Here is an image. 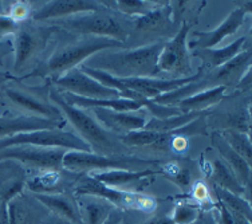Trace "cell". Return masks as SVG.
<instances>
[{"label": "cell", "instance_id": "cell-1", "mask_svg": "<svg viewBox=\"0 0 252 224\" xmlns=\"http://www.w3.org/2000/svg\"><path fill=\"white\" fill-rule=\"evenodd\" d=\"M164 43V40H157L136 49L105 50L94 54L81 66L99 70L121 79L155 77L157 61Z\"/></svg>", "mask_w": 252, "mask_h": 224}, {"label": "cell", "instance_id": "cell-2", "mask_svg": "<svg viewBox=\"0 0 252 224\" xmlns=\"http://www.w3.org/2000/svg\"><path fill=\"white\" fill-rule=\"evenodd\" d=\"M49 98L62 112L64 120L73 125L78 133L77 136L90 146L93 153L103 156H129L130 149L126 148L118 137L107 132L95 118L83 109L64 102L57 89H50Z\"/></svg>", "mask_w": 252, "mask_h": 224}, {"label": "cell", "instance_id": "cell-3", "mask_svg": "<svg viewBox=\"0 0 252 224\" xmlns=\"http://www.w3.org/2000/svg\"><path fill=\"white\" fill-rule=\"evenodd\" d=\"M124 47H125L124 43L109 38L81 36L58 46L50 55L47 62L40 67L35 68L32 73L27 75V78L29 77L59 78L63 74L68 73L70 70L79 67V64H82L94 54L101 53L105 50H120Z\"/></svg>", "mask_w": 252, "mask_h": 224}, {"label": "cell", "instance_id": "cell-4", "mask_svg": "<svg viewBox=\"0 0 252 224\" xmlns=\"http://www.w3.org/2000/svg\"><path fill=\"white\" fill-rule=\"evenodd\" d=\"M55 29H64L81 36L109 38L125 44L131 36L134 19H129L120 14H113L105 7L99 11L79 14L64 19L53 20Z\"/></svg>", "mask_w": 252, "mask_h": 224}, {"label": "cell", "instance_id": "cell-5", "mask_svg": "<svg viewBox=\"0 0 252 224\" xmlns=\"http://www.w3.org/2000/svg\"><path fill=\"white\" fill-rule=\"evenodd\" d=\"M158 161L142 160L131 156H103L93 152L67 151L63 156L62 165L68 171H146L157 165Z\"/></svg>", "mask_w": 252, "mask_h": 224}, {"label": "cell", "instance_id": "cell-6", "mask_svg": "<svg viewBox=\"0 0 252 224\" xmlns=\"http://www.w3.org/2000/svg\"><path fill=\"white\" fill-rule=\"evenodd\" d=\"M189 30L190 25L188 22H183L173 38L165 42L157 61L155 77L158 74H169L170 79H176L188 78L193 75L190 53L187 43Z\"/></svg>", "mask_w": 252, "mask_h": 224}, {"label": "cell", "instance_id": "cell-7", "mask_svg": "<svg viewBox=\"0 0 252 224\" xmlns=\"http://www.w3.org/2000/svg\"><path fill=\"white\" fill-rule=\"evenodd\" d=\"M75 195L93 196L116 205L118 210H140L144 212H152L156 210L157 203L151 196L138 195L129 191H122L109 187L101 181L95 180L92 176L85 177L75 188Z\"/></svg>", "mask_w": 252, "mask_h": 224}, {"label": "cell", "instance_id": "cell-8", "mask_svg": "<svg viewBox=\"0 0 252 224\" xmlns=\"http://www.w3.org/2000/svg\"><path fill=\"white\" fill-rule=\"evenodd\" d=\"M53 26H29L20 23L14 35V71L22 74L39 54H42L55 32Z\"/></svg>", "mask_w": 252, "mask_h": 224}, {"label": "cell", "instance_id": "cell-9", "mask_svg": "<svg viewBox=\"0 0 252 224\" xmlns=\"http://www.w3.org/2000/svg\"><path fill=\"white\" fill-rule=\"evenodd\" d=\"M32 145L44 148H61L64 151L92 152L90 146L82 138L73 132H66L62 129L53 130H36V132L22 133L18 136L0 140V151L10 146Z\"/></svg>", "mask_w": 252, "mask_h": 224}, {"label": "cell", "instance_id": "cell-10", "mask_svg": "<svg viewBox=\"0 0 252 224\" xmlns=\"http://www.w3.org/2000/svg\"><path fill=\"white\" fill-rule=\"evenodd\" d=\"M66 152L67 151L61 148H44V146L32 145L10 146L0 151V162L18 161L31 168L55 172L63 169L62 161Z\"/></svg>", "mask_w": 252, "mask_h": 224}, {"label": "cell", "instance_id": "cell-11", "mask_svg": "<svg viewBox=\"0 0 252 224\" xmlns=\"http://www.w3.org/2000/svg\"><path fill=\"white\" fill-rule=\"evenodd\" d=\"M53 82L59 88V93H70L74 96L92 99H114L121 98V94L102 85L92 77L81 71L79 68H73L62 77L53 79Z\"/></svg>", "mask_w": 252, "mask_h": 224}, {"label": "cell", "instance_id": "cell-12", "mask_svg": "<svg viewBox=\"0 0 252 224\" xmlns=\"http://www.w3.org/2000/svg\"><path fill=\"white\" fill-rule=\"evenodd\" d=\"M250 12H251V1H247L246 5L231 11L227 18L223 20V23H220L216 29L196 32L193 35V40L189 42L188 47L192 50L216 49V46L221 43L225 38L236 34V31L242 27L246 16Z\"/></svg>", "mask_w": 252, "mask_h": 224}, {"label": "cell", "instance_id": "cell-13", "mask_svg": "<svg viewBox=\"0 0 252 224\" xmlns=\"http://www.w3.org/2000/svg\"><path fill=\"white\" fill-rule=\"evenodd\" d=\"M97 120L107 132L118 138L125 137L133 132L142 130L151 118L144 107L136 112H114L107 109H90Z\"/></svg>", "mask_w": 252, "mask_h": 224}, {"label": "cell", "instance_id": "cell-14", "mask_svg": "<svg viewBox=\"0 0 252 224\" xmlns=\"http://www.w3.org/2000/svg\"><path fill=\"white\" fill-rule=\"evenodd\" d=\"M106 5L98 1H86V0H57L49 1L42 5L39 10L31 14V18L35 22H44V20H58L75 16L86 12H94L105 8Z\"/></svg>", "mask_w": 252, "mask_h": 224}, {"label": "cell", "instance_id": "cell-15", "mask_svg": "<svg viewBox=\"0 0 252 224\" xmlns=\"http://www.w3.org/2000/svg\"><path fill=\"white\" fill-rule=\"evenodd\" d=\"M251 46L243 50L242 53L238 54L235 58L227 62L219 68L207 73L204 77L208 82L209 88L215 86H224V88H231V86H238L240 79L246 75L247 71L251 70Z\"/></svg>", "mask_w": 252, "mask_h": 224}, {"label": "cell", "instance_id": "cell-16", "mask_svg": "<svg viewBox=\"0 0 252 224\" xmlns=\"http://www.w3.org/2000/svg\"><path fill=\"white\" fill-rule=\"evenodd\" d=\"M66 125V120L57 121L50 118L36 116H0V140L18 136L22 133L36 132V130H53L62 129Z\"/></svg>", "mask_w": 252, "mask_h": 224}, {"label": "cell", "instance_id": "cell-17", "mask_svg": "<svg viewBox=\"0 0 252 224\" xmlns=\"http://www.w3.org/2000/svg\"><path fill=\"white\" fill-rule=\"evenodd\" d=\"M4 94L14 105L30 113V116L50 118V120H57V121L64 120L62 112L53 102L50 103L49 101L38 98L31 93L20 90L19 88L7 86L4 88Z\"/></svg>", "mask_w": 252, "mask_h": 224}, {"label": "cell", "instance_id": "cell-18", "mask_svg": "<svg viewBox=\"0 0 252 224\" xmlns=\"http://www.w3.org/2000/svg\"><path fill=\"white\" fill-rule=\"evenodd\" d=\"M172 15H173V11L169 5H157L151 12L134 19L131 35L145 38L146 34H157L162 35V36L165 34H169L175 26L173 20H172Z\"/></svg>", "mask_w": 252, "mask_h": 224}, {"label": "cell", "instance_id": "cell-19", "mask_svg": "<svg viewBox=\"0 0 252 224\" xmlns=\"http://www.w3.org/2000/svg\"><path fill=\"white\" fill-rule=\"evenodd\" d=\"M211 140H212V145L215 146V149L220 153L221 160L232 169L238 180L240 181V184L244 187L247 196H250L252 183V165H250L239 153L233 151L219 132L212 133Z\"/></svg>", "mask_w": 252, "mask_h": 224}, {"label": "cell", "instance_id": "cell-20", "mask_svg": "<svg viewBox=\"0 0 252 224\" xmlns=\"http://www.w3.org/2000/svg\"><path fill=\"white\" fill-rule=\"evenodd\" d=\"M250 44L247 36H242L223 49H205L193 50V55L201 61V70L204 73H211L220 66H223L231 59L235 58L243 50H246Z\"/></svg>", "mask_w": 252, "mask_h": 224}, {"label": "cell", "instance_id": "cell-21", "mask_svg": "<svg viewBox=\"0 0 252 224\" xmlns=\"http://www.w3.org/2000/svg\"><path fill=\"white\" fill-rule=\"evenodd\" d=\"M64 102H67L71 106L79 107V109H107L114 112H136L142 107H145L146 102H137L124 98H114V99H92V98H83L70 94V93H59Z\"/></svg>", "mask_w": 252, "mask_h": 224}, {"label": "cell", "instance_id": "cell-22", "mask_svg": "<svg viewBox=\"0 0 252 224\" xmlns=\"http://www.w3.org/2000/svg\"><path fill=\"white\" fill-rule=\"evenodd\" d=\"M225 93H227V88H224V86L208 88L184 99L183 102L177 105V107L181 113H203L208 107L214 106L215 103L220 102L225 96Z\"/></svg>", "mask_w": 252, "mask_h": 224}, {"label": "cell", "instance_id": "cell-23", "mask_svg": "<svg viewBox=\"0 0 252 224\" xmlns=\"http://www.w3.org/2000/svg\"><path fill=\"white\" fill-rule=\"evenodd\" d=\"M35 197L50 211L57 215H61L64 219L70 220L71 223L83 224L82 218L79 215V208L75 203L64 195H53V193H36Z\"/></svg>", "mask_w": 252, "mask_h": 224}, {"label": "cell", "instance_id": "cell-24", "mask_svg": "<svg viewBox=\"0 0 252 224\" xmlns=\"http://www.w3.org/2000/svg\"><path fill=\"white\" fill-rule=\"evenodd\" d=\"M211 168V179H212V184L223 188V190L232 192L235 195L244 196L246 195V190L244 187L240 184V181L238 180L236 175L233 173V171L229 166L220 159L212 162V165H209Z\"/></svg>", "mask_w": 252, "mask_h": 224}, {"label": "cell", "instance_id": "cell-25", "mask_svg": "<svg viewBox=\"0 0 252 224\" xmlns=\"http://www.w3.org/2000/svg\"><path fill=\"white\" fill-rule=\"evenodd\" d=\"M82 199L78 201L81 207L79 215L83 224H103L109 214L112 212V204L107 201L93 196H81Z\"/></svg>", "mask_w": 252, "mask_h": 224}, {"label": "cell", "instance_id": "cell-26", "mask_svg": "<svg viewBox=\"0 0 252 224\" xmlns=\"http://www.w3.org/2000/svg\"><path fill=\"white\" fill-rule=\"evenodd\" d=\"M157 175V172L152 171V169H146V171H124V169H116V171H103L99 173H95L94 177L95 180L101 181L103 184L109 185V187H120V185H129L137 181L142 180V179H148L152 176Z\"/></svg>", "mask_w": 252, "mask_h": 224}, {"label": "cell", "instance_id": "cell-27", "mask_svg": "<svg viewBox=\"0 0 252 224\" xmlns=\"http://www.w3.org/2000/svg\"><path fill=\"white\" fill-rule=\"evenodd\" d=\"M204 75L200 79H197V81H194V82L187 83V85L181 86V88H177L169 93L161 94L158 97H156L155 99H152V102L160 103V105H166V106H177L180 102H183L187 98L192 97L196 93L209 88L208 82H207V79H205Z\"/></svg>", "mask_w": 252, "mask_h": 224}, {"label": "cell", "instance_id": "cell-28", "mask_svg": "<svg viewBox=\"0 0 252 224\" xmlns=\"http://www.w3.org/2000/svg\"><path fill=\"white\" fill-rule=\"evenodd\" d=\"M173 132L170 133H158L151 132V130H138L133 132L125 137H121L120 140L126 148H137V146H162L168 144L173 138Z\"/></svg>", "mask_w": 252, "mask_h": 224}, {"label": "cell", "instance_id": "cell-29", "mask_svg": "<svg viewBox=\"0 0 252 224\" xmlns=\"http://www.w3.org/2000/svg\"><path fill=\"white\" fill-rule=\"evenodd\" d=\"M205 112L203 113H181L179 116H173V117L165 118V120H156V118H151L148 124L145 125V130H151V132H158V133H170L175 132L180 128H183L184 125L189 124V122L197 120L199 117L204 116Z\"/></svg>", "mask_w": 252, "mask_h": 224}, {"label": "cell", "instance_id": "cell-30", "mask_svg": "<svg viewBox=\"0 0 252 224\" xmlns=\"http://www.w3.org/2000/svg\"><path fill=\"white\" fill-rule=\"evenodd\" d=\"M212 187H214L215 195H216L219 201H221L232 214L240 215V216H244L246 219L251 220L252 211L250 200H246L243 196L235 195L232 192H228L223 188H219L214 184H212Z\"/></svg>", "mask_w": 252, "mask_h": 224}, {"label": "cell", "instance_id": "cell-31", "mask_svg": "<svg viewBox=\"0 0 252 224\" xmlns=\"http://www.w3.org/2000/svg\"><path fill=\"white\" fill-rule=\"evenodd\" d=\"M221 137L229 144L233 151L239 153L240 156L247 161L248 164H252V145L250 134L238 132L233 129H225L223 132H220Z\"/></svg>", "mask_w": 252, "mask_h": 224}, {"label": "cell", "instance_id": "cell-32", "mask_svg": "<svg viewBox=\"0 0 252 224\" xmlns=\"http://www.w3.org/2000/svg\"><path fill=\"white\" fill-rule=\"evenodd\" d=\"M113 7L126 18H130V16H137L138 18V16H142V15L151 12L157 5L152 4L149 1H140V0H137V1L118 0V1H116V4H113Z\"/></svg>", "mask_w": 252, "mask_h": 224}, {"label": "cell", "instance_id": "cell-33", "mask_svg": "<svg viewBox=\"0 0 252 224\" xmlns=\"http://www.w3.org/2000/svg\"><path fill=\"white\" fill-rule=\"evenodd\" d=\"M200 218V207L189 203H181L176 205L172 220L175 224H193Z\"/></svg>", "mask_w": 252, "mask_h": 224}, {"label": "cell", "instance_id": "cell-34", "mask_svg": "<svg viewBox=\"0 0 252 224\" xmlns=\"http://www.w3.org/2000/svg\"><path fill=\"white\" fill-rule=\"evenodd\" d=\"M144 109H146L148 113H151L156 120H165V118L181 114L177 106H166V105H160V103L152 102V101H148Z\"/></svg>", "mask_w": 252, "mask_h": 224}, {"label": "cell", "instance_id": "cell-35", "mask_svg": "<svg viewBox=\"0 0 252 224\" xmlns=\"http://www.w3.org/2000/svg\"><path fill=\"white\" fill-rule=\"evenodd\" d=\"M19 26L20 23L12 19L8 14L0 15V40L11 39V36L18 32Z\"/></svg>", "mask_w": 252, "mask_h": 224}, {"label": "cell", "instance_id": "cell-36", "mask_svg": "<svg viewBox=\"0 0 252 224\" xmlns=\"http://www.w3.org/2000/svg\"><path fill=\"white\" fill-rule=\"evenodd\" d=\"M8 15H10L12 19L16 20L18 23L25 22L30 15H31V10H30L29 3H25V1H16V3H12L10 11H8Z\"/></svg>", "mask_w": 252, "mask_h": 224}, {"label": "cell", "instance_id": "cell-37", "mask_svg": "<svg viewBox=\"0 0 252 224\" xmlns=\"http://www.w3.org/2000/svg\"><path fill=\"white\" fill-rule=\"evenodd\" d=\"M192 195L193 197L199 203H205V201H208L209 199V190L207 185L204 184L203 181H197L196 185L193 187V191H192Z\"/></svg>", "mask_w": 252, "mask_h": 224}, {"label": "cell", "instance_id": "cell-38", "mask_svg": "<svg viewBox=\"0 0 252 224\" xmlns=\"http://www.w3.org/2000/svg\"><path fill=\"white\" fill-rule=\"evenodd\" d=\"M14 54V44H12V39L0 40V70H3L4 67L5 58Z\"/></svg>", "mask_w": 252, "mask_h": 224}, {"label": "cell", "instance_id": "cell-39", "mask_svg": "<svg viewBox=\"0 0 252 224\" xmlns=\"http://www.w3.org/2000/svg\"><path fill=\"white\" fill-rule=\"evenodd\" d=\"M218 205L219 210H220V215H221V222H223V224H236L232 212L228 210L227 207H225L221 201H219Z\"/></svg>", "mask_w": 252, "mask_h": 224}, {"label": "cell", "instance_id": "cell-40", "mask_svg": "<svg viewBox=\"0 0 252 224\" xmlns=\"http://www.w3.org/2000/svg\"><path fill=\"white\" fill-rule=\"evenodd\" d=\"M122 220V212L121 210H112V212L109 214L106 220L103 222V224H120Z\"/></svg>", "mask_w": 252, "mask_h": 224}, {"label": "cell", "instance_id": "cell-41", "mask_svg": "<svg viewBox=\"0 0 252 224\" xmlns=\"http://www.w3.org/2000/svg\"><path fill=\"white\" fill-rule=\"evenodd\" d=\"M11 79H14V77H12L10 73H7V71H4V70H0V88L4 85L5 82L11 81Z\"/></svg>", "mask_w": 252, "mask_h": 224}, {"label": "cell", "instance_id": "cell-42", "mask_svg": "<svg viewBox=\"0 0 252 224\" xmlns=\"http://www.w3.org/2000/svg\"><path fill=\"white\" fill-rule=\"evenodd\" d=\"M156 224H175V222L172 220V218L164 216V218H160V219H156Z\"/></svg>", "mask_w": 252, "mask_h": 224}, {"label": "cell", "instance_id": "cell-43", "mask_svg": "<svg viewBox=\"0 0 252 224\" xmlns=\"http://www.w3.org/2000/svg\"><path fill=\"white\" fill-rule=\"evenodd\" d=\"M5 14L4 12V3L3 1H0V15Z\"/></svg>", "mask_w": 252, "mask_h": 224}, {"label": "cell", "instance_id": "cell-44", "mask_svg": "<svg viewBox=\"0 0 252 224\" xmlns=\"http://www.w3.org/2000/svg\"><path fill=\"white\" fill-rule=\"evenodd\" d=\"M146 224H156V219L151 220V222H149V223H146Z\"/></svg>", "mask_w": 252, "mask_h": 224}]
</instances>
